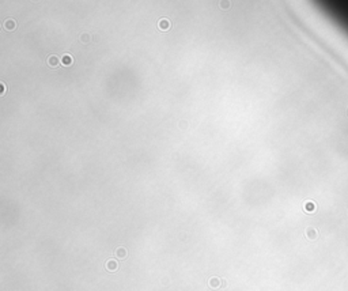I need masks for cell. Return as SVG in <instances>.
<instances>
[{
	"label": "cell",
	"instance_id": "obj_5",
	"mask_svg": "<svg viewBox=\"0 0 348 291\" xmlns=\"http://www.w3.org/2000/svg\"><path fill=\"white\" fill-rule=\"evenodd\" d=\"M4 27H5L7 30H12V29H15V22L11 21V19H8V21L4 23Z\"/></svg>",
	"mask_w": 348,
	"mask_h": 291
},
{
	"label": "cell",
	"instance_id": "obj_8",
	"mask_svg": "<svg viewBox=\"0 0 348 291\" xmlns=\"http://www.w3.org/2000/svg\"><path fill=\"white\" fill-rule=\"evenodd\" d=\"M220 7L224 8V10L229 8L230 7V2H229V0H220Z\"/></svg>",
	"mask_w": 348,
	"mask_h": 291
},
{
	"label": "cell",
	"instance_id": "obj_1",
	"mask_svg": "<svg viewBox=\"0 0 348 291\" xmlns=\"http://www.w3.org/2000/svg\"><path fill=\"white\" fill-rule=\"evenodd\" d=\"M222 282H223V280L219 279V278H211V279H209V287H211V289H218V287L223 286Z\"/></svg>",
	"mask_w": 348,
	"mask_h": 291
},
{
	"label": "cell",
	"instance_id": "obj_3",
	"mask_svg": "<svg viewBox=\"0 0 348 291\" xmlns=\"http://www.w3.org/2000/svg\"><path fill=\"white\" fill-rule=\"evenodd\" d=\"M116 256L119 257L120 260H124L125 257H127V249H125V248H119V249H116Z\"/></svg>",
	"mask_w": 348,
	"mask_h": 291
},
{
	"label": "cell",
	"instance_id": "obj_2",
	"mask_svg": "<svg viewBox=\"0 0 348 291\" xmlns=\"http://www.w3.org/2000/svg\"><path fill=\"white\" fill-rule=\"evenodd\" d=\"M106 268H108V271H110V272H114V271L119 268V263H117L116 260H109V261L106 263Z\"/></svg>",
	"mask_w": 348,
	"mask_h": 291
},
{
	"label": "cell",
	"instance_id": "obj_4",
	"mask_svg": "<svg viewBox=\"0 0 348 291\" xmlns=\"http://www.w3.org/2000/svg\"><path fill=\"white\" fill-rule=\"evenodd\" d=\"M170 27V22L167 19H161L159 21V29L161 30H167Z\"/></svg>",
	"mask_w": 348,
	"mask_h": 291
},
{
	"label": "cell",
	"instance_id": "obj_6",
	"mask_svg": "<svg viewBox=\"0 0 348 291\" xmlns=\"http://www.w3.org/2000/svg\"><path fill=\"white\" fill-rule=\"evenodd\" d=\"M71 63H72V57H71V56H69V55L64 56V57H63V64H64V65H69Z\"/></svg>",
	"mask_w": 348,
	"mask_h": 291
},
{
	"label": "cell",
	"instance_id": "obj_7",
	"mask_svg": "<svg viewBox=\"0 0 348 291\" xmlns=\"http://www.w3.org/2000/svg\"><path fill=\"white\" fill-rule=\"evenodd\" d=\"M49 64H50L52 67H56V65H57V64H59L57 57H56V56H52V57L49 59Z\"/></svg>",
	"mask_w": 348,
	"mask_h": 291
}]
</instances>
